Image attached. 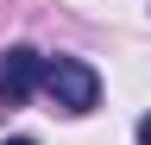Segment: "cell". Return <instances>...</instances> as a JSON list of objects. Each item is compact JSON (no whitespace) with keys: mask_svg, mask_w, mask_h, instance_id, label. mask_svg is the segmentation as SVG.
Here are the masks:
<instances>
[{"mask_svg":"<svg viewBox=\"0 0 151 145\" xmlns=\"http://www.w3.org/2000/svg\"><path fill=\"white\" fill-rule=\"evenodd\" d=\"M44 69H50V57H38L32 44H13L6 57H0V101L19 107L32 88H44Z\"/></svg>","mask_w":151,"mask_h":145,"instance_id":"cell-2","label":"cell"},{"mask_svg":"<svg viewBox=\"0 0 151 145\" xmlns=\"http://www.w3.org/2000/svg\"><path fill=\"white\" fill-rule=\"evenodd\" d=\"M0 145H38V139H0Z\"/></svg>","mask_w":151,"mask_h":145,"instance_id":"cell-4","label":"cell"},{"mask_svg":"<svg viewBox=\"0 0 151 145\" xmlns=\"http://www.w3.org/2000/svg\"><path fill=\"white\" fill-rule=\"evenodd\" d=\"M44 95L63 107V114H88V107L101 101V76H94V63H82V57H50Z\"/></svg>","mask_w":151,"mask_h":145,"instance_id":"cell-1","label":"cell"},{"mask_svg":"<svg viewBox=\"0 0 151 145\" xmlns=\"http://www.w3.org/2000/svg\"><path fill=\"white\" fill-rule=\"evenodd\" d=\"M139 145H151V114H145V120H139Z\"/></svg>","mask_w":151,"mask_h":145,"instance_id":"cell-3","label":"cell"}]
</instances>
